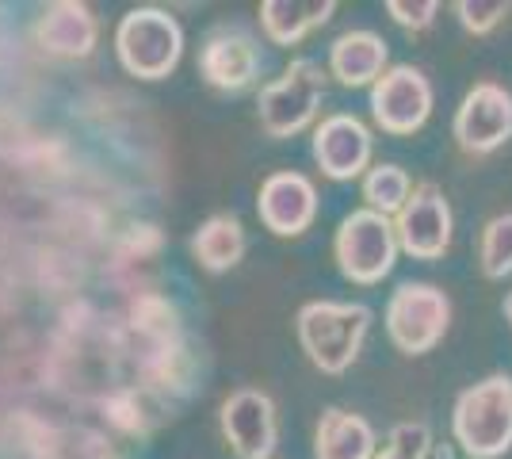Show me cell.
<instances>
[{
	"instance_id": "cell-18",
	"label": "cell",
	"mask_w": 512,
	"mask_h": 459,
	"mask_svg": "<svg viewBox=\"0 0 512 459\" xmlns=\"http://www.w3.org/2000/svg\"><path fill=\"white\" fill-rule=\"evenodd\" d=\"M195 261L207 272H226L245 257V230L234 215H211L192 238Z\"/></svg>"
},
{
	"instance_id": "cell-6",
	"label": "cell",
	"mask_w": 512,
	"mask_h": 459,
	"mask_svg": "<svg viewBox=\"0 0 512 459\" xmlns=\"http://www.w3.org/2000/svg\"><path fill=\"white\" fill-rule=\"evenodd\" d=\"M325 96V69L314 58H295L272 85L260 88V127L272 138H291L314 123Z\"/></svg>"
},
{
	"instance_id": "cell-10",
	"label": "cell",
	"mask_w": 512,
	"mask_h": 459,
	"mask_svg": "<svg viewBox=\"0 0 512 459\" xmlns=\"http://www.w3.org/2000/svg\"><path fill=\"white\" fill-rule=\"evenodd\" d=\"M222 433L237 459H272L279 440L276 402L256 387H241L222 402Z\"/></svg>"
},
{
	"instance_id": "cell-19",
	"label": "cell",
	"mask_w": 512,
	"mask_h": 459,
	"mask_svg": "<svg viewBox=\"0 0 512 459\" xmlns=\"http://www.w3.org/2000/svg\"><path fill=\"white\" fill-rule=\"evenodd\" d=\"M413 180L402 165H375V169H367L363 176V199H367V207L371 211H379L386 219H398L402 215V207L409 203L413 196Z\"/></svg>"
},
{
	"instance_id": "cell-20",
	"label": "cell",
	"mask_w": 512,
	"mask_h": 459,
	"mask_svg": "<svg viewBox=\"0 0 512 459\" xmlns=\"http://www.w3.org/2000/svg\"><path fill=\"white\" fill-rule=\"evenodd\" d=\"M478 264H482V276H486V280H505V276H512V211L493 215V219L482 226Z\"/></svg>"
},
{
	"instance_id": "cell-13",
	"label": "cell",
	"mask_w": 512,
	"mask_h": 459,
	"mask_svg": "<svg viewBox=\"0 0 512 459\" xmlns=\"http://www.w3.org/2000/svg\"><path fill=\"white\" fill-rule=\"evenodd\" d=\"M314 161L329 180H356L371 165V131L356 115H329L314 131Z\"/></svg>"
},
{
	"instance_id": "cell-22",
	"label": "cell",
	"mask_w": 512,
	"mask_h": 459,
	"mask_svg": "<svg viewBox=\"0 0 512 459\" xmlns=\"http://www.w3.org/2000/svg\"><path fill=\"white\" fill-rule=\"evenodd\" d=\"M512 12L509 0H459L455 4V16L467 27L470 35H490L497 23Z\"/></svg>"
},
{
	"instance_id": "cell-17",
	"label": "cell",
	"mask_w": 512,
	"mask_h": 459,
	"mask_svg": "<svg viewBox=\"0 0 512 459\" xmlns=\"http://www.w3.org/2000/svg\"><path fill=\"white\" fill-rule=\"evenodd\" d=\"M333 0H264L260 4V27L279 46H291L306 39L314 27L333 20Z\"/></svg>"
},
{
	"instance_id": "cell-4",
	"label": "cell",
	"mask_w": 512,
	"mask_h": 459,
	"mask_svg": "<svg viewBox=\"0 0 512 459\" xmlns=\"http://www.w3.org/2000/svg\"><path fill=\"white\" fill-rule=\"evenodd\" d=\"M451 326V299L436 284L406 280L386 303V333L406 356L432 352Z\"/></svg>"
},
{
	"instance_id": "cell-11",
	"label": "cell",
	"mask_w": 512,
	"mask_h": 459,
	"mask_svg": "<svg viewBox=\"0 0 512 459\" xmlns=\"http://www.w3.org/2000/svg\"><path fill=\"white\" fill-rule=\"evenodd\" d=\"M256 215L279 238H299L318 215V192L302 173H272L260 184Z\"/></svg>"
},
{
	"instance_id": "cell-5",
	"label": "cell",
	"mask_w": 512,
	"mask_h": 459,
	"mask_svg": "<svg viewBox=\"0 0 512 459\" xmlns=\"http://www.w3.org/2000/svg\"><path fill=\"white\" fill-rule=\"evenodd\" d=\"M115 46H119V62H123L127 73L146 77V81H161L180 62L184 35H180V23L172 20L169 12H161V8H134L119 23Z\"/></svg>"
},
{
	"instance_id": "cell-2",
	"label": "cell",
	"mask_w": 512,
	"mask_h": 459,
	"mask_svg": "<svg viewBox=\"0 0 512 459\" xmlns=\"http://www.w3.org/2000/svg\"><path fill=\"white\" fill-rule=\"evenodd\" d=\"M302 352L325 375H341L356 364L363 337L371 329V310L363 303H306L295 318Z\"/></svg>"
},
{
	"instance_id": "cell-12",
	"label": "cell",
	"mask_w": 512,
	"mask_h": 459,
	"mask_svg": "<svg viewBox=\"0 0 512 459\" xmlns=\"http://www.w3.org/2000/svg\"><path fill=\"white\" fill-rule=\"evenodd\" d=\"M199 69H203L207 85L218 92H241L253 85L260 73V46L241 27H218L203 43Z\"/></svg>"
},
{
	"instance_id": "cell-8",
	"label": "cell",
	"mask_w": 512,
	"mask_h": 459,
	"mask_svg": "<svg viewBox=\"0 0 512 459\" xmlns=\"http://www.w3.org/2000/svg\"><path fill=\"white\" fill-rule=\"evenodd\" d=\"M455 142L463 153L486 157L512 138V92L497 81H478L455 111Z\"/></svg>"
},
{
	"instance_id": "cell-16",
	"label": "cell",
	"mask_w": 512,
	"mask_h": 459,
	"mask_svg": "<svg viewBox=\"0 0 512 459\" xmlns=\"http://www.w3.org/2000/svg\"><path fill=\"white\" fill-rule=\"evenodd\" d=\"M375 429L371 421L341 406H329L318 417L314 456L318 459H375Z\"/></svg>"
},
{
	"instance_id": "cell-24",
	"label": "cell",
	"mask_w": 512,
	"mask_h": 459,
	"mask_svg": "<svg viewBox=\"0 0 512 459\" xmlns=\"http://www.w3.org/2000/svg\"><path fill=\"white\" fill-rule=\"evenodd\" d=\"M505 318L512 322V291H509V299H505Z\"/></svg>"
},
{
	"instance_id": "cell-23",
	"label": "cell",
	"mask_w": 512,
	"mask_h": 459,
	"mask_svg": "<svg viewBox=\"0 0 512 459\" xmlns=\"http://www.w3.org/2000/svg\"><path fill=\"white\" fill-rule=\"evenodd\" d=\"M386 12H390V20L398 23V27H406V31H428L436 23L440 4L436 0H386Z\"/></svg>"
},
{
	"instance_id": "cell-14",
	"label": "cell",
	"mask_w": 512,
	"mask_h": 459,
	"mask_svg": "<svg viewBox=\"0 0 512 459\" xmlns=\"http://www.w3.org/2000/svg\"><path fill=\"white\" fill-rule=\"evenodd\" d=\"M386 58H390V46L375 31H344L329 46V69L344 88H375V81L386 73Z\"/></svg>"
},
{
	"instance_id": "cell-7",
	"label": "cell",
	"mask_w": 512,
	"mask_h": 459,
	"mask_svg": "<svg viewBox=\"0 0 512 459\" xmlns=\"http://www.w3.org/2000/svg\"><path fill=\"white\" fill-rule=\"evenodd\" d=\"M375 127L394 138L417 134L432 115V85L417 66H390L371 88Z\"/></svg>"
},
{
	"instance_id": "cell-21",
	"label": "cell",
	"mask_w": 512,
	"mask_h": 459,
	"mask_svg": "<svg viewBox=\"0 0 512 459\" xmlns=\"http://www.w3.org/2000/svg\"><path fill=\"white\" fill-rule=\"evenodd\" d=\"M432 456V429L425 421H402L390 429L386 444L375 452V459H428Z\"/></svg>"
},
{
	"instance_id": "cell-1",
	"label": "cell",
	"mask_w": 512,
	"mask_h": 459,
	"mask_svg": "<svg viewBox=\"0 0 512 459\" xmlns=\"http://www.w3.org/2000/svg\"><path fill=\"white\" fill-rule=\"evenodd\" d=\"M451 433L470 459H497L512 448V375L478 379L455 398Z\"/></svg>"
},
{
	"instance_id": "cell-15",
	"label": "cell",
	"mask_w": 512,
	"mask_h": 459,
	"mask_svg": "<svg viewBox=\"0 0 512 459\" xmlns=\"http://www.w3.org/2000/svg\"><path fill=\"white\" fill-rule=\"evenodd\" d=\"M43 50L58 54V58H85L96 46V16L85 4L73 0H58L43 12V20L35 27Z\"/></svg>"
},
{
	"instance_id": "cell-9",
	"label": "cell",
	"mask_w": 512,
	"mask_h": 459,
	"mask_svg": "<svg viewBox=\"0 0 512 459\" xmlns=\"http://www.w3.org/2000/svg\"><path fill=\"white\" fill-rule=\"evenodd\" d=\"M451 203L444 196L440 184H417L409 203L402 207V215L394 219V230H398V245L406 249L409 257L417 261H436L451 249Z\"/></svg>"
},
{
	"instance_id": "cell-3",
	"label": "cell",
	"mask_w": 512,
	"mask_h": 459,
	"mask_svg": "<svg viewBox=\"0 0 512 459\" xmlns=\"http://www.w3.org/2000/svg\"><path fill=\"white\" fill-rule=\"evenodd\" d=\"M398 230H394V219H386L371 207H360L352 211L348 219L341 222L337 238H333V253H337V264H341L344 280L352 284H379L383 276L394 272V261H398Z\"/></svg>"
}]
</instances>
